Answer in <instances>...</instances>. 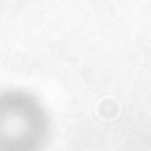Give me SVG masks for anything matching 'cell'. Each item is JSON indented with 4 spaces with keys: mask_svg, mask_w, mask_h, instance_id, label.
Returning <instances> with one entry per match:
<instances>
[{
    "mask_svg": "<svg viewBox=\"0 0 151 151\" xmlns=\"http://www.w3.org/2000/svg\"><path fill=\"white\" fill-rule=\"evenodd\" d=\"M98 112H101L104 120H112V118H118V104H115V101H101Z\"/></svg>",
    "mask_w": 151,
    "mask_h": 151,
    "instance_id": "cell-1",
    "label": "cell"
}]
</instances>
